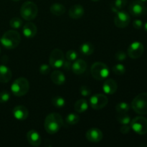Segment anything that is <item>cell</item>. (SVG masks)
Returning a JSON list of instances; mask_svg holds the SVG:
<instances>
[{
	"instance_id": "1",
	"label": "cell",
	"mask_w": 147,
	"mask_h": 147,
	"mask_svg": "<svg viewBox=\"0 0 147 147\" xmlns=\"http://www.w3.org/2000/svg\"><path fill=\"white\" fill-rule=\"evenodd\" d=\"M63 126V118L57 113H50L45 119V129L50 134H54L58 132Z\"/></svg>"
},
{
	"instance_id": "2",
	"label": "cell",
	"mask_w": 147,
	"mask_h": 147,
	"mask_svg": "<svg viewBox=\"0 0 147 147\" xmlns=\"http://www.w3.org/2000/svg\"><path fill=\"white\" fill-rule=\"evenodd\" d=\"M0 41L5 48L12 50L19 45L21 41V36L15 30H8L0 38Z\"/></svg>"
},
{
	"instance_id": "3",
	"label": "cell",
	"mask_w": 147,
	"mask_h": 147,
	"mask_svg": "<svg viewBox=\"0 0 147 147\" xmlns=\"http://www.w3.org/2000/svg\"><path fill=\"white\" fill-rule=\"evenodd\" d=\"M30 89V83L25 78H19L16 79L11 86V91L17 97L24 96Z\"/></svg>"
},
{
	"instance_id": "4",
	"label": "cell",
	"mask_w": 147,
	"mask_h": 147,
	"mask_svg": "<svg viewBox=\"0 0 147 147\" xmlns=\"http://www.w3.org/2000/svg\"><path fill=\"white\" fill-rule=\"evenodd\" d=\"M38 14L37 6L32 1H26L20 8V14L24 20L27 21L32 20Z\"/></svg>"
},
{
	"instance_id": "5",
	"label": "cell",
	"mask_w": 147,
	"mask_h": 147,
	"mask_svg": "<svg viewBox=\"0 0 147 147\" xmlns=\"http://www.w3.org/2000/svg\"><path fill=\"white\" fill-rule=\"evenodd\" d=\"M131 108L136 113L147 114V93H142L136 96L132 100Z\"/></svg>"
},
{
	"instance_id": "6",
	"label": "cell",
	"mask_w": 147,
	"mask_h": 147,
	"mask_svg": "<svg viewBox=\"0 0 147 147\" xmlns=\"http://www.w3.org/2000/svg\"><path fill=\"white\" fill-rule=\"evenodd\" d=\"M90 72L92 76L98 80H102L107 78L110 73L108 66L101 62H96L93 63L91 66Z\"/></svg>"
},
{
	"instance_id": "7",
	"label": "cell",
	"mask_w": 147,
	"mask_h": 147,
	"mask_svg": "<svg viewBox=\"0 0 147 147\" xmlns=\"http://www.w3.org/2000/svg\"><path fill=\"white\" fill-rule=\"evenodd\" d=\"M131 129L139 135L147 133V119L143 116H136L131 121Z\"/></svg>"
},
{
	"instance_id": "8",
	"label": "cell",
	"mask_w": 147,
	"mask_h": 147,
	"mask_svg": "<svg viewBox=\"0 0 147 147\" xmlns=\"http://www.w3.org/2000/svg\"><path fill=\"white\" fill-rule=\"evenodd\" d=\"M65 61V55L63 51L58 48H55L51 52L49 57V63L50 67L53 68H60Z\"/></svg>"
},
{
	"instance_id": "9",
	"label": "cell",
	"mask_w": 147,
	"mask_h": 147,
	"mask_svg": "<svg viewBox=\"0 0 147 147\" xmlns=\"http://www.w3.org/2000/svg\"><path fill=\"white\" fill-rule=\"evenodd\" d=\"M109 99L106 96L103 94H95L90 98V107L95 110H100L106 107L108 104Z\"/></svg>"
},
{
	"instance_id": "10",
	"label": "cell",
	"mask_w": 147,
	"mask_h": 147,
	"mask_svg": "<svg viewBox=\"0 0 147 147\" xmlns=\"http://www.w3.org/2000/svg\"><path fill=\"white\" fill-rule=\"evenodd\" d=\"M129 12L134 17H141L147 14V7L140 0H134L130 4Z\"/></svg>"
},
{
	"instance_id": "11",
	"label": "cell",
	"mask_w": 147,
	"mask_h": 147,
	"mask_svg": "<svg viewBox=\"0 0 147 147\" xmlns=\"http://www.w3.org/2000/svg\"><path fill=\"white\" fill-rule=\"evenodd\" d=\"M144 47L143 44L139 41H135L129 46L127 50L128 55L132 59H137L142 57Z\"/></svg>"
},
{
	"instance_id": "12",
	"label": "cell",
	"mask_w": 147,
	"mask_h": 147,
	"mask_svg": "<svg viewBox=\"0 0 147 147\" xmlns=\"http://www.w3.org/2000/svg\"><path fill=\"white\" fill-rule=\"evenodd\" d=\"M131 21L130 15L126 11L119 10L116 12L114 17V24L119 28H125L129 24Z\"/></svg>"
},
{
	"instance_id": "13",
	"label": "cell",
	"mask_w": 147,
	"mask_h": 147,
	"mask_svg": "<svg viewBox=\"0 0 147 147\" xmlns=\"http://www.w3.org/2000/svg\"><path fill=\"white\" fill-rule=\"evenodd\" d=\"M86 137L92 143H98L103 139V133L98 128H92L88 129L86 134Z\"/></svg>"
},
{
	"instance_id": "14",
	"label": "cell",
	"mask_w": 147,
	"mask_h": 147,
	"mask_svg": "<svg viewBox=\"0 0 147 147\" xmlns=\"http://www.w3.org/2000/svg\"><path fill=\"white\" fill-rule=\"evenodd\" d=\"M13 116L17 120L19 121H24L28 118L29 116V111L25 106H17L13 109Z\"/></svg>"
},
{
	"instance_id": "15",
	"label": "cell",
	"mask_w": 147,
	"mask_h": 147,
	"mask_svg": "<svg viewBox=\"0 0 147 147\" xmlns=\"http://www.w3.org/2000/svg\"><path fill=\"white\" fill-rule=\"evenodd\" d=\"M27 139L31 146H39L41 144L42 139L40 134L34 129L30 130L27 134Z\"/></svg>"
},
{
	"instance_id": "16",
	"label": "cell",
	"mask_w": 147,
	"mask_h": 147,
	"mask_svg": "<svg viewBox=\"0 0 147 147\" xmlns=\"http://www.w3.org/2000/svg\"><path fill=\"white\" fill-rule=\"evenodd\" d=\"M37 32V26L33 22H27L24 24L22 28V33L27 38H33L36 35Z\"/></svg>"
},
{
	"instance_id": "17",
	"label": "cell",
	"mask_w": 147,
	"mask_h": 147,
	"mask_svg": "<svg viewBox=\"0 0 147 147\" xmlns=\"http://www.w3.org/2000/svg\"><path fill=\"white\" fill-rule=\"evenodd\" d=\"M87 68V63L82 59H77L72 64L71 69L73 73L76 75H81L84 73Z\"/></svg>"
},
{
	"instance_id": "18",
	"label": "cell",
	"mask_w": 147,
	"mask_h": 147,
	"mask_svg": "<svg viewBox=\"0 0 147 147\" xmlns=\"http://www.w3.org/2000/svg\"><path fill=\"white\" fill-rule=\"evenodd\" d=\"M102 88L106 94L112 95L116 93L117 90V83L116 82V80H113V79H108L104 82L103 86H102Z\"/></svg>"
},
{
	"instance_id": "19",
	"label": "cell",
	"mask_w": 147,
	"mask_h": 147,
	"mask_svg": "<svg viewBox=\"0 0 147 147\" xmlns=\"http://www.w3.org/2000/svg\"><path fill=\"white\" fill-rule=\"evenodd\" d=\"M84 8L80 4H75V5L72 6L69 9V16L70 18L74 19V20L81 18L84 15Z\"/></svg>"
},
{
	"instance_id": "20",
	"label": "cell",
	"mask_w": 147,
	"mask_h": 147,
	"mask_svg": "<svg viewBox=\"0 0 147 147\" xmlns=\"http://www.w3.org/2000/svg\"><path fill=\"white\" fill-rule=\"evenodd\" d=\"M12 77L11 70L4 65H0V83H8Z\"/></svg>"
},
{
	"instance_id": "21",
	"label": "cell",
	"mask_w": 147,
	"mask_h": 147,
	"mask_svg": "<svg viewBox=\"0 0 147 147\" xmlns=\"http://www.w3.org/2000/svg\"><path fill=\"white\" fill-rule=\"evenodd\" d=\"M51 80L53 83L57 85V86H62L65 83V76L60 70H55L51 73Z\"/></svg>"
},
{
	"instance_id": "22",
	"label": "cell",
	"mask_w": 147,
	"mask_h": 147,
	"mask_svg": "<svg viewBox=\"0 0 147 147\" xmlns=\"http://www.w3.org/2000/svg\"><path fill=\"white\" fill-rule=\"evenodd\" d=\"M50 11L53 15L62 16L65 12V7L60 3H54L50 6Z\"/></svg>"
},
{
	"instance_id": "23",
	"label": "cell",
	"mask_w": 147,
	"mask_h": 147,
	"mask_svg": "<svg viewBox=\"0 0 147 147\" xmlns=\"http://www.w3.org/2000/svg\"><path fill=\"white\" fill-rule=\"evenodd\" d=\"M88 103L85 99H79L75 103L74 109L77 113H84L88 110Z\"/></svg>"
},
{
	"instance_id": "24",
	"label": "cell",
	"mask_w": 147,
	"mask_h": 147,
	"mask_svg": "<svg viewBox=\"0 0 147 147\" xmlns=\"http://www.w3.org/2000/svg\"><path fill=\"white\" fill-rule=\"evenodd\" d=\"M95 50V47L93 46V45L90 42H84L80 46V53L82 55L86 56L90 55L93 53Z\"/></svg>"
},
{
	"instance_id": "25",
	"label": "cell",
	"mask_w": 147,
	"mask_h": 147,
	"mask_svg": "<svg viewBox=\"0 0 147 147\" xmlns=\"http://www.w3.org/2000/svg\"><path fill=\"white\" fill-rule=\"evenodd\" d=\"M126 4H127V0H115L112 3L111 9L112 11L116 13L119 10H121L126 5Z\"/></svg>"
},
{
	"instance_id": "26",
	"label": "cell",
	"mask_w": 147,
	"mask_h": 147,
	"mask_svg": "<svg viewBox=\"0 0 147 147\" xmlns=\"http://www.w3.org/2000/svg\"><path fill=\"white\" fill-rule=\"evenodd\" d=\"M52 104L57 109H61L65 106V100L61 96H55L51 100Z\"/></svg>"
},
{
	"instance_id": "27",
	"label": "cell",
	"mask_w": 147,
	"mask_h": 147,
	"mask_svg": "<svg viewBox=\"0 0 147 147\" xmlns=\"http://www.w3.org/2000/svg\"><path fill=\"white\" fill-rule=\"evenodd\" d=\"M80 121V117L77 113H70L66 116L65 121L68 125H76Z\"/></svg>"
},
{
	"instance_id": "28",
	"label": "cell",
	"mask_w": 147,
	"mask_h": 147,
	"mask_svg": "<svg viewBox=\"0 0 147 147\" xmlns=\"http://www.w3.org/2000/svg\"><path fill=\"white\" fill-rule=\"evenodd\" d=\"M130 109V106L126 102H121L116 106V111L119 113H126Z\"/></svg>"
},
{
	"instance_id": "29",
	"label": "cell",
	"mask_w": 147,
	"mask_h": 147,
	"mask_svg": "<svg viewBox=\"0 0 147 147\" xmlns=\"http://www.w3.org/2000/svg\"><path fill=\"white\" fill-rule=\"evenodd\" d=\"M117 121L122 125H128L131 123V117L126 113H119L117 116Z\"/></svg>"
},
{
	"instance_id": "30",
	"label": "cell",
	"mask_w": 147,
	"mask_h": 147,
	"mask_svg": "<svg viewBox=\"0 0 147 147\" xmlns=\"http://www.w3.org/2000/svg\"><path fill=\"white\" fill-rule=\"evenodd\" d=\"M112 70L114 73V74L118 75V76H122L126 73V67L123 64H116L112 67Z\"/></svg>"
},
{
	"instance_id": "31",
	"label": "cell",
	"mask_w": 147,
	"mask_h": 147,
	"mask_svg": "<svg viewBox=\"0 0 147 147\" xmlns=\"http://www.w3.org/2000/svg\"><path fill=\"white\" fill-rule=\"evenodd\" d=\"M9 25L13 29H20L22 26V21L19 17H14L10 20Z\"/></svg>"
},
{
	"instance_id": "32",
	"label": "cell",
	"mask_w": 147,
	"mask_h": 147,
	"mask_svg": "<svg viewBox=\"0 0 147 147\" xmlns=\"http://www.w3.org/2000/svg\"><path fill=\"white\" fill-rule=\"evenodd\" d=\"M65 57H66V60L73 62V61H75L76 60H77L78 57V53L76 51V50H70L66 53Z\"/></svg>"
},
{
	"instance_id": "33",
	"label": "cell",
	"mask_w": 147,
	"mask_h": 147,
	"mask_svg": "<svg viewBox=\"0 0 147 147\" xmlns=\"http://www.w3.org/2000/svg\"><path fill=\"white\" fill-rule=\"evenodd\" d=\"M10 99V94L8 91L3 90L0 92V103H7Z\"/></svg>"
},
{
	"instance_id": "34",
	"label": "cell",
	"mask_w": 147,
	"mask_h": 147,
	"mask_svg": "<svg viewBox=\"0 0 147 147\" xmlns=\"http://www.w3.org/2000/svg\"><path fill=\"white\" fill-rule=\"evenodd\" d=\"M79 91H80V95L83 97H88V96H90V94H91V90L86 86H82L80 88Z\"/></svg>"
},
{
	"instance_id": "35",
	"label": "cell",
	"mask_w": 147,
	"mask_h": 147,
	"mask_svg": "<svg viewBox=\"0 0 147 147\" xmlns=\"http://www.w3.org/2000/svg\"><path fill=\"white\" fill-rule=\"evenodd\" d=\"M115 57H116V59L118 61L121 62L126 60V57H127V55H126V53L125 52L122 51V50H119V51H118L116 53Z\"/></svg>"
},
{
	"instance_id": "36",
	"label": "cell",
	"mask_w": 147,
	"mask_h": 147,
	"mask_svg": "<svg viewBox=\"0 0 147 147\" xmlns=\"http://www.w3.org/2000/svg\"><path fill=\"white\" fill-rule=\"evenodd\" d=\"M40 73L42 75H47L50 72V65L47 64H42L40 65Z\"/></svg>"
},
{
	"instance_id": "37",
	"label": "cell",
	"mask_w": 147,
	"mask_h": 147,
	"mask_svg": "<svg viewBox=\"0 0 147 147\" xmlns=\"http://www.w3.org/2000/svg\"><path fill=\"white\" fill-rule=\"evenodd\" d=\"M131 126L128 125H122L120 128V132L123 134H127L128 133H129L131 130Z\"/></svg>"
},
{
	"instance_id": "38",
	"label": "cell",
	"mask_w": 147,
	"mask_h": 147,
	"mask_svg": "<svg viewBox=\"0 0 147 147\" xmlns=\"http://www.w3.org/2000/svg\"><path fill=\"white\" fill-rule=\"evenodd\" d=\"M143 22H142V20H135L133 22V26L135 29H137V30H140L143 27Z\"/></svg>"
},
{
	"instance_id": "39",
	"label": "cell",
	"mask_w": 147,
	"mask_h": 147,
	"mask_svg": "<svg viewBox=\"0 0 147 147\" xmlns=\"http://www.w3.org/2000/svg\"><path fill=\"white\" fill-rule=\"evenodd\" d=\"M71 67H72V62L70 61V60H65L62 67L66 70H70V69H71Z\"/></svg>"
},
{
	"instance_id": "40",
	"label": "cell",
	"mask_w": 147,
	"mask_h": 147,
	"mask_svg": "<svg viewBox=\"0 0 147 147\" xmlns=\"http://www.w3.org/2000/svg\"><path fill=\"white\" fill-rule=\"evenodd\" d=\"M143 27H144V29L145 31H146V32H147V22H146V23H145L144 25H143Z\"/></svg>"
},
{
	"instance_id": "41",
	"label": "cell",
	"mask_w": 147,
	"mask_h": 147,
	"mask_svg": "<svg viewBox=\"0 0 147 147\" xmlns=\"http://www.w3.org/2000/svg\"><path fill=\"white\" fill-rule=\"evenodd\" d=\"M140 1H142V2L144 3V2H146V1H147V0H140Z\"/></svg>"
},
{
	"instance_id": "42",
	"label": "cell",
	"mask_w": 147,
	"mask_h": 147,
	"mask_svg": "<svg viewBox=\"0 0 147 147\" xmlns=\"http://www.w3.org/2000/svg\"><path fill=\"white\" fill-rule=\"evenodd\" d=\"M11 1H21V0H11Z\"/></svg>"
},
{
	"instance_id": "43",
	"label": "cell",
	"mask_w": 147,
	"mask_h": 147,
	"mask_svg": "<svg viewBox=\"0 0 147 147\" xmlns=\"http://www.w3.org/2000/svg\"><path fill=\"white\" fill-rule=\"evenodd\" d=\"M91 1H100V0H91Z\"/></svg>"
},
{
	"instance_id": "44",
	"label": "cell",
	"mask_w": 147,
	"mask_h": 147,
	"mask_svg": "<svg viewBox=\"0 0 147 147\" xmlns=\"http://www.w3.org/2000/svg\"><path fill=\"white\" fill-rule=\"evenodd\" d=\"M0 53H1V47H0Z\"/></svg>"
}]
</instances>
